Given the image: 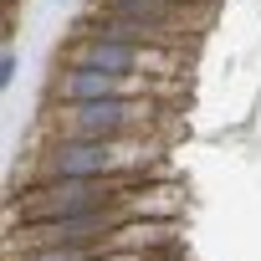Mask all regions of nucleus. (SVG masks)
Wrapping results in <instances>:
<instances>
[{
  "instance_id": "nucleus-5",
  "label": "nucleus",
  "mask_w": 261,
  "mask_h": 261,
  "mask_svg": "<svg viewBox=\"0 0 261 261\" xmlns=\"http://www.w3.org/2000/svg\"><path fill=\"white\" fill-rule=\"evenodd\" d=\"M174 77H144V72H102V67H77L62 62L51 77V102H97V97H174Z\"/></svg>"
},
{
  "instance_id": "nucleus-4",
  "label": "nucleus",
  "mask_w": 261,
  "mask_h": 261,
  "mask_svg": "<svg viewBox=\"0 0 261 261\" xmlns=\"http://www.w3.org/2000/svg\"><path fill=\"white\" fill-rule=\"evenodd\" d=\"M128 185H144V179H26V190L11 200V225L16 220H57V215L113 210Z\"/></svg>"
},
{
  "instance_id": "nucleus-8",
  "label": "nucleus",
  "mask_w": 261,
  "mask_h": 261,
  "mask_svg": "<svg viewBox=\"0 0 261 261\" xmlns=\"http://www.w3.org/2000/svg\"><path fill=\"white\" fill-rule=\"evenodd\" d=\"M174 246H179V220H154V215L118 220L113 236H108V251H139V256L174 251Z\"/></svg>"
},
{
  "instance_id": "nucleus-7",
  "label": "nucleus",
  "mask_w": 261,
  "mask_h": 261,
  "mask_svg": "<svg viewBox=\"0 0 261 261\" xmlns=\"http://www.w3.org/2000/svg\"><path fill=\"white\" fill-rule=\"evenodd\" d=\"M97 11H113V16H139V21H154V26H174V31H190V36H205L210 21H215V6H190V0H92Z\"/></svg>"
},
{
  "instance_id": "nucleus-13",
  "label": "nucleus",
  "mask_w": 261,
  "mask_h": 261,
  "mask_svg": "<svg viewBox=\"0 0 261 261\" xmlns=\"http://www.w3.org/2000/svg\"><path fill=\"white\" fill-rule=\"evenodd\" d=\"M190 6H220V0H190Z\"/></svg>"
},
{
  "instance_id": "nucleus-3",
  "label": "nucleus",
  "mask_w": 261,
  "mask_h": 261,
  "mask_svg": "<svg viewBox=\"0 0 261 261\" xmlns=\"http://www.w3.org/2000/svg\"><path fill=\"white\" fill-rule=\"evenodd\" d=\"M190 57L185 46H144V41H113V36H87V31H72L62 62H77V67H102V72H144V77H174L185 82L190 72Z\"/></svg>"
},
{
  "instance_id": "nucleus-6",
  "label": "nucleus",
  "mask_w": 261,
  "mask_h": 261,
  "mask_svg": "<svg viewBox=\"0 0 261 261\" xmlns=\"http://www.w3.org/2000/svg\"><path fill=\"white\" fill-rule=\"evenodd\" d=\"M123 220V205L113 210H87V215H57V220H16L6 230V251H62V246H108L113 225Z\"/></svg>"
},
{
  "instance_id": "nucleus-12",
  "label": "nucleus",
  "mask_w": 261,
  "mask_h": 261,
  "mask_svg": "<svg viewBox=\"0 0 261 261\" xmlns=\"http://www.w3.org/2000/svg\"><path fill=\"white\" fill-rule=\"evenodd\" d=\"M144 261H179L174 251H154V256H144Z\"/></svg>"
},
{
  "instance_id": "nucleus-2",
  "label": "nucleus",
  "mask_w": 261,
  "mask_h": 261,
  "mask_svg": "<svg viewBox=\"0 0 261 261\" xmlns=\"http://www.w3.org/2000/svg\"><path fill=\"white\" fill-rule=\"evenodd\" d=\"M169 123L164 97H97V102H51L41 113V139H144Z\"/></svg>"
},
{
  "instance_id": "nucleus-10",
  "label": "nucleus",
  "mask_w": 261,
  "mask_h": 261,
  "mask_svg": "<svg viewBox=\"0 0 261 261\" xmlns=\"http://www.w3.org/2000/svg\"><path fill=\"white\" fill-rule=\"evenodd\" d=\"M108 246H62V251H26V256H11V261H97Z\"/></svg>"
},
{
  "instance_id": "nucleus-11",
  "label": "nucleus",
  "mask_w": 261,
  "mask_h": 261,
  "mask_svg": "<svg viewBox=\"0 0 261 261\" xmlns=\"http://www.w3.org/2000/svg\"><path fill=\"white\" fill-rule=\"evenodd\" d=\"M0 82H6V87L16 82V51L11 46H6V57H0Z\"/></svg>"
},
{
  "instance_id": "nucleus-9",
  "label": "nucleus",
  "mask_w": 261,
  "mask_h": 261,
  "mask_svg": "<svg viewBox=\"0 0 261 261\" xmlns=\"http://www.w3.org/2000/svg\"><path fill=\"white\" fill-rule=\"evenodd\" d=\"M123 205V220H134V215H154V220H179L185 210V190L169 185V179H144V185H128L118 195Z\"/></svg>"
},
{
  "instance_id": "nucleus-1",
  "label": "nucleus",
  "mask_w": 261,
  "mask_h": 261,
  "mask_svg": "<svg viewBox=\"0 0 261 261\" xmlns=\"http://www.w3.org/2000/svg\"><path fill=\"white\" fill-rule=\"evenodd\" d=\"M164 144L144 139H41L31 154V179H154Z\"/></svg>"
}]
</instances>
